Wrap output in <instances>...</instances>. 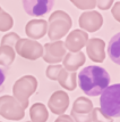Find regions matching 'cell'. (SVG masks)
<instances>
[{"instance_id": "1", "label": "cell", "mask_w": 120, "mask_h": 122, "mask_svg": "<svg viewBox=\"0 0 120 122\" xmlns=\"http://www.w3.org/2000/svg\"><path fill=\"white\" fill-rule=\"evenodd\" d=\"M110 75L101 66L89 65L84 67L78 74V86L87 96L96 97L109 86Z\"/></svg>"}, {"instance_id": "2", "label": "cell", "mask_w": 120, "mask_h": 122, "mask_svg": "<svg viewBox=\"0 0 120 122\" xmlns=\"http://www.w3.org/2000/svg\"><path fill=\"white\" fill-rule=\"evenodd\" d=\"M100 97V110L107 117L115 119L120 115V85L108 86Z\"/></svg>"}, {"instance_id": "3", "label": "cell", "mask_w": 120, "mask_h": 122, "mask_svg": "<svg viewBox=\"0 0 120 122\" xmlns=\"http://www.w3.org/2000/svg\"><path fill=\"white\" fill-rule=\"evenodd\" d=\"M71 17L63 10H56L50 15L48 21V37L51 41H59L71 29Z\"/></svg>"}, {"instance_id": "4", "label": "cell", "mask_w": 120, "mask_h": 122, "mask_svg": "<svg viewBox=\"0 0 120 122\" xmlns=\"http://www.w3.org/2000/svg\"><path fill=\"white\" fill-rule=\"evenodd\" d=\"M37 88V80L33 75H24L16 81L13 86L14 98L25 110L28 106V98L31 97Z\"/></svg>"}, {"instance_id": "5", "label": "cell", "mask_w": 120, "mask_h": 122, "mask_svg": "<svg viewBox=\"0 0 120 122\" xmlns=\"http://www.w3.org/2000/svg\"><path fill=\"white\" fill-rule=\"evenodd\" d=\"M0 115L6 120L19 121L25 117V110L10 95L0 97Z\"/></svg>"}, {"instance_id": "6", "label": "cell", "mask_w": 120, "mask_h": 122, "mask_svg": "<svg viewBox=\"0 0 120 122\" xmlns=\"http://www.w3.org/2000/svg\"><path fill=\"white\" fill-rule=\"evenodd\" d=\"M14 49L19 56L30 61H36L43 55V46L31 39H19Z\"/></svg>"}, {"instance_id": "7", "label": "cell", "mask_w": 120, "mask_h": 122, "mask_svg": "<svg viewBox=\"0 0 120 122\" xmlns=\"http://www.w3.org/2000/svg\"><path fill=\"white\" fill-rule=\"evenodd\" d=\"M67 53L63 41H53L48 42L43 46V55L42 58L49 64H57L62 62L65 55Z\"/></svg>"}, {"instance_id": "8", "label": "cell", "mask_w": 120, "mask_h": 122, "mask_svg": "<svg viewBox=\"0 0 120 122\" xmlns=\"http://www.w3.org/2000/svg\"><path fill=\"white\" fill-rule=\"evenodd\" d=\"M78 23L80 30L85 31L86 33L87 32H96L101 29L102 24H103V16L99 11L95 10L84 11L79 16Z\"/></svg>"}, {"instance_id": "9", "label": "cell", "mask_w": 120, "mask_h": 122, "mask_svg": "<svg viewBox=\"0 0 120 122\" xmlns=\"http://www.w3.org/2000/svg\"><path fill=\"white\" fill-rule=\"evenodd\" d=\"M87 41H89V33H86L80 29H77L68 34L66 41L63 43L66 50H69V53H78L82 48L86 46Z\"/></svg>"}, {"instance_id": "10", "label": "cell", "mask_w": 120, "mask_h": 122, "mask_svg": "<svg viewBox=\"0 0 120 122\" xmlns=\"http://www.w3.org/2000/svg\"><path fill=\"white\" fill-rule=\"evenodd\" d=\"M69 106V96L66 91L57 90L50 96L48 102L49 110L56 115H62Z\"/></svg>"}, {"instance_id": "11", "label": "cell", "mask_w": 120, "mask_h": 122, "mask_svg": "<svg viewBox=\"0 0 120 122\" xmlns=\"http://www.w3.org/2000/svg\"><path fill=\"white\" fill-rule=\"evenodd\" d=\"M86 53L91 61L95 63H102L105 58V42L100 38L89 39L86 43Z\"/></svg>"}, {"instance_id": "12", "label": "cell", "mask_w": 120, "mask_h": 122, "mask_svg": "<svg viewBox=\"0 0 120 122\" xmlns=\"http://www.w3.org/2000/svg\"><path fill=\"white\" fill-rule=\"evenodd\" d=\"M53 7V1L49 0H34V1H23V8L26 14L31 16H43Z\"/></svg>"}, {"instance_id": "13", "label": "cell", "mask_w": 120, "mask_h": 122, "mask_svg": "<svg viewBox=\"0 0 120 122\" xmlns=\"http://www.w3.org/2000/svg\"><path fill=\"white\" fill-rule=\"evenodd\" d=\"M48 22L45 20H31L25 26V33L31 40L41 39L47 34Z\"/></svg>"}, {"instance_id": "14", "label": "cell", "mask_w": 120, "mask_h": 122, "mask_svg": "<svg viewBox=\"0 0 120 122\" xmlns=\"http://www.w3.org/2000/svg\"><path fill=\"white\" fill-rule=\"evenodd\" d=\"M86 57L82 51L78 53H66L62 59V67L68 72H76L82 65L85 64Z\"/></svg>"}, {"instance_id": "15", "label": "cell", "mask_w": 120, "mask_h": 122, "mask_svg": "<svg viewBox=\"0 0 120 122\" xmlns=\"http://www.w3.org/2000/svg\"><path fill=\"white\" fill-rule=\"evenodd\" d=\"M76 79H77L76 72H68L65 69H62L60 71L59 75H58L57 81L59 82V85L61 86L63 89L73 91V90H75V88L77 86Z\"/></svg>"}, {"instance_id": "16", "label": "cell", "mask_w": 120, "mask_h": 122, "mask_svg": "<svg viewBox=\"0 0 120 122\" xmlns=\"http://www.w3.org/2000/svg\"><path fill=\"white\" fill-rule=\"evenodd\" d=\"M30 117L31 122H47L49 117V111L44 104L35 103L30 110Z\"/></svg>"}, {"instance_id": "17", "label": "cell", "mask_w": 120, "mask_h": 122, "mask_svg": "<svg viewBox=\"0 0 120 122\" xmlns=\"http://www.w3.org/2000/svg\"><path fill=\"white\" fill-rule=\"evenodd\" d=\"M108 54L113 63L120 64V33H117L110 39L108 45Z\"/></svg>"}, {"instance_id": "18", "label": "cell", "mask_w": 120, "mask_h": 122, "mask_svg": "<svg viewBox=\"0 0 120 122\" xmlns=\"http://www.w3.org/2000/svg\"><path fill=\"white\" fill-rule=\"evenodd\" d=\"M93 103L91 99L80 96L78 98H76L73 105V112L77 113V114H87L93 110Z\"/></svg>"}, {"instance_id": "19", "label": "cell", "mask_w": 120, "mask_h": 122, "mask_svg": "<svg viewBox=\"0 0 120 122\" xmlns=\"http://www.w3.org/2000/svg\"><path fill=\"white\" fill-rule=\"evenodd\" d=\"M16 51L14 48L9 46H0V65L1 66H10L15 61Z\"/></svg>"}, {"instance_id": "20", "label": "cell", "mask_w": 120, "mask_h": 122, "mask_svg": "<svg viewBox=\"0 0 120 122\" xmlns=\"http://www.w3.org/2000/svg\"><path fill=\"white\" fill-rule=\"evenodd\" d=\"M14 25V20L10 14L4 11L2 9L0 10V31L7 32L9 31Z\"/></svg>"}, {"instance_id": "21", "label": "cell", "mask_w": 120, "mask_h": 122, "mask_svg": "<svg viewBox=\"0 0 120 122\" xmlns=\"http://www.w3.org/2000/svg\"><path fill=\"white\" fill-rule=\"evenodd\" d=\"M21 38L19 36L15 33V32H9V33H7L5 34L4 37L1 38V46H9L11 48H15L16 43L17 41L19 40Z\"/></svg>"}, {"instance_id": "22", "label": "cell", "mask_w": 120, "mask_h": 122, "mask_svg": "<svg viewBox=\"0 0 120 122\" xmlns=\"http://www.w3.org/2000/svg\"><path fill=\"white\" fill-rule=\"evenodd\" d=\"M71 4L74 6H76L77 8L82 9V10H92L93 8H95L96 6V1L94 0H73Z\"/></svg>"}, {"instance_id": "23", "label": "cell", "mask_w": 120, "mask_h": 122, "mask_svg": "<svg viewBox=\"0 0 120 122\" xmlns=\"http://www.w3.org/2000/svg\"><path fill=\"white\" fill-rule=\"evenodd\" d=\"M62 69V65H49L47 67V71H45L47 78L52 80V81H57L58 75H59L60 71Z\"/></svg>"}, {"instance_id": "24", "label": "cell", "mask_w": 120, "mask_h": 122, "mask_svg": "<svg viewBox=\"0 0 120 122\" xmlns=\"http://www.w3.org/2000/svg\"><path fill=\"white\" fill-rule=\"evenodd\" d=\"M92 122H113V119L107 117L99 107L92 110Z\"/></svg>"}, {"instance_id": "25", "label": "cell", "mask_w": 120, "mask_h": 122, "mask_svg": "<svg viewBox=\"0 0 120 122\" xmlns=\"http://www.w3.org/2000/svg\"><path fill=\"white\" fill-rule=\"evenodd\" d=\"M70 117L73 119L74 122H92V111L87 114H77L71 111Z\"/></svg>"}, {"instance_id": "26", "label": "cell", "mask_w": 120, "mask_h": 122, "mask_svg": "<svg viewBox=\"0 0 120 122\" xmlns=\"http://www.w3.org/2000/svg\"><path fill=\"white\" fill-rule=\"evenodd\" d=\"M113 5V1L112 0H99V1H96V7H99L101 10H107V9H109L110 7H112Z\"/></svg>"}, {"instance_id": "27", "label": "cell", "mask_w": 120, "mask_h": 122, "mask_svg": "<svg viewBox=\"0 0 120 122\" xmlns=\"http://www.w3.org/2000/svg\"><path fill=\"white\" fill-rule=\"evenodd\" d=\"M111 13H112V16L115 17L116 21H120V2L117 1L116 4L112 5V9H111Z\"/></svg>"}, {"instance_id": "28", "label": "cell", "mask_w": 120, "mask_h": 122, "mask_svg": "<svg viewBox=\"0 0 120 122\" xmlns=\"http://www.w3.org/2000/svg\"><path fill=\"white\" fill-rule=\"evenodd\" d=\"M54 122H74V121H73V119L70 117V115L62 114V115H59V117L54 120Z\"/></svg>"}, {"instance_id": "29", "label": "cell", "mask_w": 120, "mask_h": 122, "mask_svg": "<svg viewBox=\"0 0 120 122\" xmlns=\"http://www.w3.org/2000/svg\"><path fill=\"white\" fill-rule=\"evenodd\" d=\"M5 80H6V73H5V71H4L2 69H0V90H1V89H2V87H4Z\"/></svg>"}, {"instance_id": "30", "label": "cell", "mask_w": 120, "mask_h": 122, "mask_svg": "<svg viewBox=\"0 0 120 122\" xmlns=\"http://www.w3.org/2000/svg\"><path fill=\"white\" fill-rule=\"evenodd\" d=\"M26 122H31V121H26Z\"/></svg>"}, {"instance_id": "31", "label": "cell", "mask_w": 120, "mask_h": 122, "mask_svg": "<svg viewBox=\"0 0 120 122\" xmlns=\"http://www.w3.org/2000/svg\"><path fill=\"white\" fill-rule=\"evenodd\" d=\"M0 10H1V7H0Z\"/></svg>"}, {"instance_id": "32", "label": "cell", "mask_w": 120, "mask_h": 122, "mask_svg": "<svg viewBox=\"0 0 120 122\" xmlns=\"http://www.w3.org/2000/svg\"><path fill=\"white\" fill-rule=\"evenodd\" d=\"M0 122H1V121H0Z\"/></svg>"}]
</instances>
